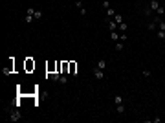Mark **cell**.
I'll return each instance as SVG.
<instances>
[{"label":"cell","mask_w":165,"mask_h":123,"mask_svg":"<svg viewBox=\"0 0 165 123\" xmlns=\"http://www.w3.org/2000/svg\"><path fill=\"white\" fill-rule=\"evenodd\" d=\"M103 7H105V9H108V7H110V2H108V0H103Z\"/></svg>","instance_id":"cb8c5ba5"},{"label":"cell","mask_w":165,"mask_h":123,"mask_svg":"<svg viewBox=\"0 0 165 123\" xmlns=\"http://www.w3.org/2000/svg\"><path fill=\"white\" fill-rule=\"evenodd\" d=\"M97 68H101V70H105V68H106V61H105V59H101L99 63H97Z\"/></svg>","instance_id":"30bf717a"},{"label":"cell","mask_w":165,"mask_h":123,"mask_svg":"<svg viewBox=\"0 0 165 123\" xmlns=\"http://www.w3.org/2000/svg\"><path fill=\"white\" fill-rule=\"evenodd\" d=\"M42 17H44V13L37 9V11H35V19H42Z\"/></svg>","instance_id":"ac0fdd59"},{"label":"cell","mask_w":165,"mask_h":123,"mask_svg":"<svg viewBox=\"0 0 165 123\" xmlns=\"http://www.w3.org/2000/svg\"><path fill=\"white\" fill-rule=\"evenodd\" d=\"M117 39H119V33H117V31H110V41H117Z\"/></svg>","instance_id":"ba28073f"},{"label":"cell","mask_w":165,"mask_h":123,"mask_svg":"<svg viewBox=\"0 0 165 123\" xmlns=\"http://www.w3.org/2000/svg\"><path fill=\"white\" fill-rule=\"evenodd\" d=\"M158 39H165V31H163V29L158 31Z\"/></svg>","instance_id":"7402d4cb"},{"label":"cell","mask_w":165,"mask_h":123,"mask_svg":"<svg viewBox=\"0 0 165 123\" xmlns=\"http://www.w3.org/2000/svg\"><path fill=\"white\" fill-rule=\"evenodd\" d=\"M70 75H77V64L75 63H70V70H68Z\"/></svg>","instance_id":"5b68a950"},{"label":"cell","mask_w":165,"mask_h":123,"mask_svg":"<svg viewBox=\"0 0 165 123\" xmlns=\"http://www.w3.org/2000/svg\"><path fill=\"white\" fill-rule=\"evenodd\" d=\"M59 83H61V84H68V77H66V75H61V77H59Z\"/></svg>","instance_id":"4fadbf2b"},{"label":"cell","mask_w":165,"mask_h":123,"mask_svg":"<svg viewBox=\"0 0 165 123\" xmlns=\"http://www.w3.org/2000/svg\"><path fill=\"white\" fill-rule=\"evenodd\" d=\"M20 118H22V116H20V112H19V110H11V114H9V118H7V119L15 123V121H19Z\"/></svg>","instance_id":"7a4b0ae2"},{"label":"cell","mask_w":165,"mask_h":123,"mask_svg":"<svg viewBox=\"0 0 165 123\" xmlns=\"http://www.w3.org/2000/svg\"><path fill=\"white\" fill-rule=\"evenodd\" d=\"M106 17H108V19H114V17H116V11L112 9V7H108V9H106Z\"/></svg>","instance_id":"52a82bcc"},{"label":"cell","mask_w":165,"mask_h":123,"mask_svg":"<svg viewBox=\"0 0 165 123\" xmlns=\"http://www.w3.org/2000/svg\"><path fill=\"white\" fill-rule=\"evenodd\" d=\"M75 7H79V9H81V7H84V6H83L81 0H75Z\"/></svg>","instance_id":"603a6c76"},{"label":"cell","mask_w":165,"mask_h":123,"mask_svg":"<svg viewBox=\"0 0 165 123\" xmlns=\"http://www.w3.org/2000/svg\"><path fill=\"white\" fill-rule=\"evenodd\" d=\"M35 11H37V9H33V7H28L26 13H28V15H33V17H35Z\"/></svg>","instance_id":"44dd1931"},{"label":"cell","mask_w":165,"mask_h":123,"mask_svg":"<svg viewBox=\"0 0 165 123\" xmlns=\"http://www.w3.org/2000/svg\"><path fill=\"white\" fill-rule=\"evenodd\" d=\"M158 28V24H156V22L152 20V22H149V29H156Z\"/></svg>","instance_id":"e0dca14e"},{"label":"cell","mask_w":165,"mask_h":123,"mask_svg":"<svg viewBox=\"0 0 165 123\" xmlns=\"http://www.w3.org/2000/svg\"><path fill=\"white\" fill-rule=\"evenodd\" d=\"M163 13H165V7H163V6H160V7H158V11H156V15H160V17H161Z\"/></svg>","instance_id":"9a60e30c"},{"label":"cell","mask_w":165,"mask_h":123,"mask_svg":"<svg viewBox=\"0 0 165 123\" xmlns=\"http://www.w3.org/2000/svg\"><path fill=\"white\" fill-rule=\"evenodd\" d=\"M149 7H151V11H158L160 2H158V0H151V2H149Z\"/></svg>","instance_id":"277c9868"},{"label":"cell","mask_w":165,"mask_h":123,"mask_svg":"<svg viewBox=\"0 0 165 123\" xmlns=\"http://www.w3.org/2000/svg\"><path fill=\"white\" fill-rule=\"evenodd\" d=\"M114 103H116V105H121V103H123V99H121L119 94H116V96H114Z\"/></svg>","instance_id":"7c38bea8"},{"label":"cell","mask_w":165,"mask_h":123,"mask_svg":"<svg viewBox=\"0 0 165 123\" xmlns=\"http://www.w3.org/2000/svg\"><path fill=\"white\" fill-rule=\"evenodd\" d=\"M141 74H143V77H147V79H149V77H151V75H152V74H151V70H143Z\"/></svg>","instance_id":"ffe728a7"},{"label":"cell","mask_w":165,"mask_h":123,"mask_svg":"<svg viewBox=\"0 0 165 123\" xmlns=\"http://www.w3.org/2000/svg\"><path fill=\"white\" fill-rule=\"evenodd\" d=\"M116 110H117V114H125V105L121 103V105H116Z\"/></svg>","instance_id":"9c48e42d"},{"label":"cell","mask_w":165,"mask_h":123,"mask_svg":"<svg viewBox=\"0 0 165 123\" xmlns=\"http://www.w3.org/2000/svg\"><path fill=\"white\" fill-rule=\"evenodd\" d=\"M114 20L117 22V26H119L121 22H123V17H121V15H116V17H114Z\"/></svg>","instance_id":"5bb4252c"},{"label":"cell","mask_w":165,"mask_h":123,"mask_svg":"<svg viewBox=\"0 0 165 123\" xmlns=\"http://www.w3.org/2000/svg\"><path fill=\"white\" fill-rule=\"evenodd\" d=\"M26 68H28V70H31V68H35V63H31V61L28 59V63H26Z\"/></svg>","instance_id":"2e32d148"},{"label":"cell","mask_w":165,"mask_h":123,"mask_svg":"<svg viewBox=\"0 0 165 123\" xmlns=\"http://www.w3.org/2000/svg\"><path fill=\"white\" fill-rule=\"evenodd\" d=\"M33 15H26V17H24V22H26V24H31V22H33Z\"/></svg>","instance_id":"8fae6325"},{"label":"cell","mask_w":165,"mask_h":123,"mask_svg":"<svg viewBox=\"0 0 165 123\" xmlns=\"http://www.w3.org/2000/svg\"><path fill=\"white\" fill-rule=\"evenodd\" d=\"M92 74H94V77H96V79H103L105 77V70H101V68H94V70H92Z\"/></svg>","instance_id":"6da1fadb"},{"label":"cell","mask_w":165,"mask_h":123,"mask_svg":"<svg viewBox=\"0 0 165 123\" xmlns=\"http://www.w3.org/2000/svg\"><path fill=\"white\" fill-rule=\"evenodd\" d=\"M127 39H129V35H127V33H121V41L125 42V41H127Z\"/></svg>","instance_id":"d4e9b609"},{"label":"cell","mask_w":165,"mask_h":123,"mask_svg":"<svg viewBox=\"0 0 165 123\" xmlns=\"http://www.w3.org/2000/svg\"><path fill=\"white\" fill-rule=\"evenodd\" d=\"M123 48H125V44H123V41H121L119 44H116V50H117V51H121Z\"/></svg>","instance_id":"d6986e66"},{"label":"cell","mask_w":165,"mask_h":123,"mask_svg":"<svg viewBox=\"0 0 165 123\" xmlns=\"http://www.w3.org/2000/svg\"><path fill=\"white\" fill-rule=\"evenodd\" d=\"M117 29H121V33H127V29H129V24H127V22H121V24L117 26Z\"/></svg>","instance_id":"8992f818"},{"label":"cell","mask_w":165,"mask_h":123,"mask_svg":"<svg viewBox=\"0 0 165 123\" xmlns=\"http://www.w3.org/2000/svg\"><path fill=\"white\" fill-rule=\"evenodd\" d=\"M106 26H108L110 31H116V29H117V22L114 19H106Z\"/></svg>","instance_id":"3957f363"}]
</instances>
